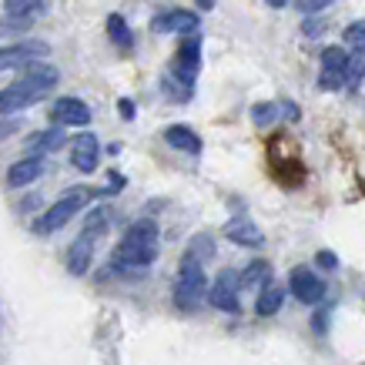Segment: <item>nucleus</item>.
<instances>
[{"mask_svg":"<svg viewBox=\"0 0 365 365\" xmlns=\"http://www.w3.org/2000/svg\"><path fill=\"white\" fill-rule=\"evenodd\" d=\"M158 258V225L151 218H141L134 222L128 232H124L121 245L114 248L111 268H121V272H141Z\"/></svg>","mask_w":365,"mask_h":365,"instance_id":"1","label":"nucleus"},{"mask_svg":"<svg viewBox=\"0 0 365 365\" xmlns=\"http://www.w3.org/2000/svg\"><path fill=\"white\" fill-rule=\"evenodd\" d=\"M91 198H94V191H91V188H71L64 198H57L54 205H51V208H47L44 215L34 222V232H37V235L61 232V228H64V225L71 222V218H74V215H78V211L84 208Z\"/></svg>","mask_w":365,"mask_h":365,"instance_id":"2","label":"nucleus"},{"mask_svg":"<svg viewBox=\"0 0 365 365\" xmlns=\"http://www.w3.org/2000/svg\"><path fill=\"white\" fill-rule=\"evenodd\" d=\"M208 292V278H205V268L195 262V258H181V268H178V282H175V305L178 309H198L201 299Z\"/></svg>","mask_w":365,"mask_h":365,"instance_id":"3","label":"nucleus"},{"mask_svg":"<svg viewBox=\"0 0 365 365\" xmlns=\"http://www.w3.org/2000/svg\"><path fill=\"white\" fill-rule=\"evenodd\" d=\"M198 71H201V37L198 34H188V37L181 41V47H178L171 74H175V81L181 84V88L191 91V84H195V78H198Z\"/></svg>","mask_w":365,"mask_h":365,"instance_id":"4","label":"nucleus"},{"mask_svg":"<svg viewBox=\"0 0 365 365\" xmlns=\"http://www.w3.org/2000/svg\"><path fill=\"white\" fill-rule=\"evenodd\" d=\"M288 288H292V295H295L302 305H319V302L325 299V278H322L319 272H312L309 265L292 268Z\"/></svg>","mask_w":365,"mask_h":365,"instance_id":"5","label":"nucleus"},{"mask_svg":"<svg viewBox=\"0 0 365 365\" xmlns=\"http://www.w3.org/2000/svg\"><path fill=\"white\" fill-rule=\"evenodd\" d=\"M238 292H242V282H238V272H232V268H225V272H218V278H215V285L208 288V302L215 305L218 312H238L242 305H238Z\"/></svg>","mask_w":365,"mask_h":365,"instance_id":"6","label":"nucleus"},{"mask_svg":"<svg viewBox=\"0 0 365 365\" xmlns=\"http://www.w3.org/2000/svg\"><path fill=\"white\" fill-rule=\"evenodd\" d=\"M51 54V47L44 41H21V44L0 47V71H11V67H24L31 61H41V57Z\"/></svg>","mask_w":365,"mask_h":365,"instance_id":"7","label":"nucleus"},{"mask_svg":"<svg viewBox=\"0 0 365 365\" xmlns=\"http://www.w3.org/2000/svg\"><path fill=\"white\" fill-rule=\"evenodd\" d=\"M47 94L37 88H27V84H21V81H14L11 88L0 91V114H17L24 111V108H34V104H41Z\"/></svg>","mask_w":365,"mask_h":365,"instance_id":"8","label":"nucleus"},{"mask_svg":"<svg viewBox=\"0 0 365 365\" xmlns=\"http://www.w3.org/2000/svg\"><path fill=\"white\" fill-rule=\"evenodd\" d=\"M51 118L57 121V128H61V124H67V128H84V124L91 121V108L81 98H57L54 108H51Z\"/></svg>","mask_w":365,"mask_h":365,"instance_id":"9","label":"nucleus"},{"mask_svg":"<svg viewBox=\"0 0 365 365\" xmlns=\"http://www.w3.org/2000/svg\"><path fill=\"white\" fill-rule=\"evenodd\" d=\"M21 84H27V88H37V91H51L57 88V81H61V71H57L54 64H47V61H31V64L21 67Z\"/></svg>","mask_w":365,"mask_h":365,"instance_id":"10","label":"nucleus"},{"mask_svg":"<svg viewBox=\"0 0 365 365\" xmlns=\"http://www.w3.org/2000/svg\"><path fill=\"white\" fill-rule=\"evenodd\" d=\"M98 158H101V144L94 134H78L74 141H71V161L78 171L91 175L94 168H98Z\"/></svg>","mask_w":365,"mask_h":365,"instance_id":"11","label":"nucleus"},{"mask_svg":"<svg viewBox=\"0 0 365 365\" xmlns=\"http://www.w3.org/2000/svg\"><path fill=\"white\" fill-rule=\"evenodd\" d=\"M151 27H155V34H198V14L175 7V11L155 17Z\"/></svg>","mask_w":365,"mask_h":365,"instance_id":"12","label":"nucleus"},{"mask_svg":"<svg viewBox=\"0 0 365 365\" xmlns=\"http://www.w3.org/2000/svg\"><path fill=\"white\" fill-rule=\"evenodd\" d=\"M225 238L235 245H242V248H258V245L265 242V235L255 222L248 218H232V222L225 225Z\"/></svg>","mask_w":365,"mask_h":365,"instance_id":"13","label":"nucleus"},{"mask_svg":"<svg viewBox=\"0 0 365 365\" xmlns=\"http://www.w3.org/2000/svg\"><path fill=\"white\" fill-rule=\"evenodd\" d=\"M94 242L98 238H91V235L81 232V238L71 248H67V272L71 275H84L91 268V258H94Z\"/></svg>","mask_w":365,"mask_h":365,"instance_id":"14","label":"nucleus"},{"mask_svg":"<svg viewBox=\"0 0 365 365\" xmlns=\"http://www.w3.org/2000/svg\"><path fill=\"white\" fill-rule=\"evenodd\" d=\"M44 175V158H24V161H17V165H11V171H7V185L11 188H24V185H31V181H37V178Z\"/></svg>","mask_w":365,"mask_h":365,"instance_id":"15","label":"nucleus"},{"mask_svg":"<svg viewBox=\"0 0 365 365\" xmlns=\"http://www.w3.org/2000/svg\"><path fill=\"white\" fill-rule=\"evenodd\" d=\"M165 141L171 148H178V151H185V155H201V138L185 124H171L165 131Z\"/></svg>","mask_w":365,"mask_h":365,"instance_id":"16","label":"nucleus"},{"mask_svg":"<svg viewBox=\"0 0 365 365\" xmlns=\"http://www.w3.org/2000/svg\"><path fill=\"white\" fill-rule=\"evenodd\" d=\"M64 141L67 138H64L61 128H47V131H37V134L27 138V151H31L34 158H41V155H47V151H57Z\"/></svg>","mask_w":365,"mask_h":365,"instance_id":"17","label":"nucleus"},{"mask_svg":"<svg viewBox=\"0 0 365 365\" xmlns=\"http://www.w3.org/2000/svg\"><path fill=\"white\" fill-rule=\"evenodd\" d=\"M285 305V288L282 285H265L258 292V302H255V312L262 315V319H272L278 309Z\"/></svg>","mask_w":365,"mask_h":365,"instance_id":"18","label":"nucleus"},{"mask_svg":"<svg viewBox=\"0 0 365 365\" xmlns=\"http://www.w3.org/2000/svg\"><path fill=\"white\" fill-rule=\"evenodd\" d=\"M238 282H242V288H265V285H272V265L258 258V262H252V265L238 275Z\"/></svg>","mask_w":365,"mask_h":365,"instance_id":"19","label":"nucleus"},{"mask_svg":"<svg viewBox=\"0 0 365 365\" xmlns=\"http://www.w3.org/2000/svg\"><path fill=\"white\" fill-rule=\"evenodd\" d=\"M4 11L14 21H34L37 14H44V0H4Z\"/></svg>","mask_w":365,"mask_h":365,"instance_id":"20","label":"nucleus"},{"mask_svg":"<svg viewBox=\"0 0 365 365\" xmlns=\"http://www.w3.org/2000/svg\"><path fill=\"white\" fill-rule=\"evenodd\" d=\"M108 34H111V41L118 47H124V51H131V27H128V21H124L121 14H111L108 17Z\"/></svg>","mask_w":365,"mask_h":365,"instance_id":"21","label":"nucleus"},{"mask_svg":"<svg viewBox=\"0 0 365 365\" xmlns=\"http://www.w3.org/2000/svg\"><path fill=\"white\" fill-rule=\"evenodd\" d=\"M188 258H195V262H198V265H205V262H208L211 255H215V242H211V235H195V238H191V245H188Z\"/></svg>","mask_w":365,"mask_h":365,"instance_id":"22","label":"nucleus"},{"mask_svg":"<svg viewBox=\"0 0 365 365\" xmlns=\"http://www.w3.org/2000/svg\"><path fill=\"white\" fill-rule=\"evenodd\" d=\"M349 67V51L345 47H325L322 51V71H345Z\"/></svg>","mask_w":365,"mask_h":365,"instance_id":"23","label":"nucleus"},{"mask_svg":"<svg viewBox=\"0 0 365 365\" xmlns=\"http://www.w3.org/2000/svg\"><path fill=\"white\" fill-rule=\"evenodd\" d=\"M108 222H111V211L108 208H98L88 215V225H84V235H91V238H101L104 235V228H108Z\"/></svg>","mask_w":365,"mask_h":365,"instance_id":"24","label":"nucleus"},{"mask_svg":"<svg viewBox=\"0 0 365 365\" xmlns=\"http://www.w3.org/2000/svg\"><path fill=\"white\" fill-rule=\"evenodd\" d=\"M275 118H278V108L275 104H268V101H262V104H255L252 108V121L258 124V128H268Z\"/></svg>","mask_w":365,"mask_h":365,"instance_id":"25","label":"nucleus"},{"mask_svg":"<svg viewBox=\"0 0 365 365\" xmlns=\"http://www.w3.org/2000/svg\"><path fill=\"white\" fill-rule=\"evenodd\" d=\"M342 37H345V44H349V47H355V51H365V21L349 24Z\"/></svg>","mask_w":365,"mask_h":365,"instance_id":"26","label":"nucleus"},{"mask_svg":"<svg viewBox=\"0 0 365 365\" xmlns=\"http://www.w3.org/2000/svg\"><path fill=\"white\" fill-rule=\"evenodd\" d=\"M349 81H345V71H322L319 74V88L322 91H339L345 88Z\"/></svg>","mask_w":365,"mask_h":365,"instance_id":"27","label":"nucleus"},{"mask_svg":"<svg viewBox=\"0 0 365 365\" xmlns=\"http://www.w3.org/2000/svg\"><path fill=\"white\" fill-rule=\"evenodd\" d=\"M299 4H302V11L305 14H319V11H325L332 0H299Z\"/></svg>","mask_w":365,"mask_h":365,"instance_id":"28","label":"nucleus"},{"mask_svg":"<svg viewBox=\"0 0 365 365\" xmlns=\"http://www.w3.org/2000/svg\"><path fill=\"white\" fill-rule=\"evenodd\" d=\"M315 262H319V268H325V272H332V268L339 265V258H335L332 252H319L315 255Z\"/></svg>","mask_w":365,"mask_h":365,"instance_id":"29","label":"nucleus"},{"mask_svg":"<svg viewBox=\"0 0 365 365\" xmlns=\"http://www.w3.org/2000/svg\"><path fill=\"white\" fill-rule=\"evenodd\" d=\"M325 27H329V24H325V21H305V27H302V31L309 34V37H319V34L325 31Z\"/></svg>","mask_w":365,"mask_h":365,"instance_id":"30","label":"nucleus"},{"mask_svg":"<svg viewBox=\"0 0 365 365\" xmlns=\"http://www.w3.org/2000/svg\"><path fill=\"white\" fill-rule=\"evenodd\" d=\"M118 111H121V118H124V121H131V118H134V101L121 98V101H118Z\"/></svg>","mask_w":365,"mask_h":365,"instance_id":"31","label":"nucleus"},{"mask_svg":"<svg viewBox=\"0 0 365 365\" xmlns=\"http://www.w3.org/2000/svg\"><path fill=\"white\" fill-rule=\"evenodd\" d=\"M21 131V121H0V138H11Z\"/></svg>","mask_w":365,"mask_h":365,"instance_id":"32","label":"nucleus"},{"mask_svg":"<svg viewBox=\"0 0 365 365\" xmlns=\"http://www.w3.org/2000/svg\"><path fill=\"white\" fill-rule=\"evenodd\" d=\"M285 114H288V118H292V121H299V108H295L292 101H285Z\"/></svg>","mask_w":365,"mask_h":365,"instance_id":"33","label":"nucleus"},{"mask_svg":"<svg viewBox=\"0 0 365 365\" xmlns=\"http://www.w3.org/2000/svg\"><path fill=\"white\" fill-rule=\"evenodd\" d=\"M265 4H268V7H275V11H282V7H285L288 0H265Z\"/></svg>","mask_w":365,"mask_h":365,"instance_id":"34","label":"nucleus"},{"mask_svg":"<svg viewBox=\"0 0 365 365\" xmlns=\"http://www.w3.org/2000/svg\"><path fill=\"white\" fill-rule=\"evenodd\" d=\"M195 4H198L201 11H211V7H215V0H195Z\"/></svg>","mask_w":365,"mask_h":365,"instance_id":"35","label":"nucleus"}]
</instances>
